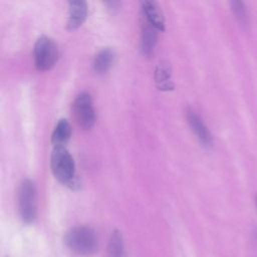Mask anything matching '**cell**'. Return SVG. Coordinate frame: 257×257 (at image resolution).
Wrapping results in <instances>:
<instances>
[{
    "mask_svg": "<svg viewBox=\"0 0 257 257\" xmlns=\"http://www.w3.org/2000/svg\"><path fill=\"white\" fill-rule=\"evenodd\" d=\"M113 60H114L113 50L107 47L103 48L99 50L93 58V62H92L93 69L97 73H105L111 67Z\"/></svg>",
    "mask_w": 257,
    "mask_h": 257,
    "instance_id": "obj_11",
    "label": "cell"
},
{
    "mask_svg": "<svg viewBox=\"0 0 257 257\" xmlns=\"http://www.w3.org/2000/svg\"><path fill=\"white\" fill-rule=\"evenodd\" d=\"M87 3L83 0H72L68 2V17L66 27L69 30L78 28L86 19Z\"/></svg>",
    "mask_w": 257,
    "mask_h": 257,
    "instance_id": "obj_7",
    "label": "cell"
},
{
    "mask_svg": "<svg viewBox=\"0 0 257 257\" xmlns=\"http://www.w3.org/2000/svg\"><path fill=\"white\" fill-rule=\"evenodd\" d=\"M71 137V127L67 119L61 118L56 123L52 135L51 143L54 147H64Z\"/></svg>",
    "mask_w": 257,
    "mask_h": 257,
    "instance_id": "obj_10",
    "label": "cell"
},
{
    "mask_svg": "<svg viewBox=\"0 0 257 257\" xmlns=\"http://www.w3.org/2000/svg\"><path fill=\"white\" fill-rule=\"evenodd\" d=\"M73 113L77 123L84 130H89L95 122V112L92 98L88 92H80L72 104Z\"/></svg>",
    "mask_w": 257,
    "mask_h": 257,
    "instance_id": "obj_5",
    "label": "cell"
},
{
    "mask_svg": "<svg viewBox=\"0 0 257 257\" xmlns=\"http://www.w3.org/2000/svg\"><path fill=\"white\" fill-rule=\"evenodd\" d=\"M187 119L190 127L198 138L199 142L204 147H211L213 145V136L206 123L203 121L202 117L193 109H189L187 111Z\"/></svg>",
    "mask_w": 257,
    "mask_h": 257,
    "instance_id": "obj_6",
    "label": "cell"
},
{
    "mask_svg": "<svg viewBox=\"0 0 257 257\" xmlns=\"http://www.w3.org/2000/svg\"><path fill=\"white\" fill-rule=\"evenodd\" d=\"M64 243L72 252L81 256H89L97 251L98 237L95 231L88 226H75L66 232Z\"/></svg>",
    "mask_w": 257,
    "mask_h": 257,
    "instance_id": "obj_2",
    "label": "cell"
},
{
    "mask_svg": "<svg viewBox=\"0 0 257 257\" xmlns=\"http://www.w3.org/2000/svg\"><path fill=\"white\" fill-rule=\"evenodd\" d=\"M141 9L146 21L153 25L157 30H165V17L160 5L155 1H142Z\"/></svg>",
    "mask_w": 257,
    "mask_h": 257,
    "instance_id": "obj_8",
    "label": "cell"
},
{
    "mask_svg": "<svg viewBox=\"0 0 257 257\" xmlns=\"http://www.w3.org/2000/svg\"><path fill=\"white\" fill-rule=\"evenodd\" d=\"M255 204H256V208H257V194L255 196Z\"/></svg>",
    "mask_w": 257,
    "mask_h": 257,
    "instance_id": "obj_16",
    "label": "cell"
},
{
    "mask_svg": "<svg viewBox=\"0 0 257 257\" xmlns=\"http://www.w3.org/2000/svg\"><path fill=\"white\" fill-rule=\"evenodd\" d=\"M107 257H126L123 238L118 230H114L110 234L107 246Z\"/></svg>",
    "mask_w": 257,
    "mask_h": 257,
    "instance_id": "obj_13",
    "label": "cell"
},
{
    "mask_svg": "<svg viewBox=\"0 0 257 257\" xmlns=\"http://www.w3.org/2000/svg\"><path fill=\"white\" fill-rule=\"evenodd\" d=\"M231 10L237 19V21L243 25V26H248L249 25V13L248 9L246 7V4L243 1L240 0H234L231 1Z\"/></svg>",
    "mask_w": 257,
    "mask_h": 257,
    "instance_id": "obj_14",
    "label": "cell"
},
{
    "mask_svg": "<svg viewBox=\"0 0 257 257\" xmlns=\"http://www.w3.org/2000/svg\"><path fill=\"white\" fill-rule=\"evenodd\" d=\"M50 167L53 176L70 189L79 187L75 173L74 161L65 147H54L50 156Z\"/></svg>",
    "mask_w": 257,
    "mask_h": 257,
    "instance_id": "obj_1",
    "label": "cell"
},
{
    "mask_svg": "<svg viewBox=\"0 0 257 257\" xmlns=\"http://www.w3.org/2000/svg\"><path fill=\"white\" fill-rule=\"evenodd\" d=\"M105 4L108 6L109 9L116 10V9H118V6L120 5V2H118V1H109V2H105Z\"/></svg>",
    "mask_w": 257,
    "mask_h": 257,
    "instance_id": "obj_15",
    "label": "cell"
},
{
    "mask_svg": "<svg viewBox=\"0 0 257 257\" xmlns=\"http://www.w3.org/2000/svg\"><path fill=\"white\" fill-rule=\"evenodd\" d=\"M34 63L39 70H48L54 66L58 58V48L52 38L46 35L40 36L33 48Z\"/></svg>",
    "mask_w": 257,
    "mask_h": 257,
    "instance_id": "obj_4",
    "label": "cell"
},
{
    "mask_svg": "<svg viewBox=\"0 0 257 257\" xmlns=\"http://www.w3.org/2000/svg\"><path fill=\"white\" fill-rule=\"evenodd\" d=\"M19 215L24 223L30 224L35 220L37 211L36 186L30 179H23L18 188Z\"/></svg>",
    "mask_w": 257,
    "mask_h": 257,
    "instance_id": "obj_3",
    "label": "cell"
},
{
    "mask_svg": "<svg viewBox=\"0 0 257 257\" xmlns=\"http://www.w3.org/2000/svg\"><path fill=\"white\" fill-rule=\"evenodd\" d=\"M153 25L148 21H144L142 24V33H141V49L144 55L150 56L156 47L158 40V32Z\"/></svg>",
    "mask_w": 257,
    "mask_h": 257,
    "instance_id": "obj_9",
    "label": "cell"
},
{
    "mask_svg": "<svg viewBox=\"0 0 257 257\" xmlns=\"http://www.w3.org/2000/svg\"><path fill=\"white\" fill-rule=\"evenodd\" d=\"M157 85L162 90H169L174 87L171 81V65L167 61H161L155 71Z\"/></svg>",
    "mask_w": 257,
    "mask_h": 257,
    "instance_id": "obj_12",
    "label": "cell"
}]
</instances>
